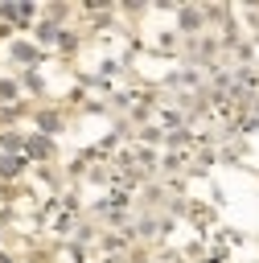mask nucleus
I'll return each instance as SVG.
<instances>
[{
  "instance_id": "1",
  "label": "nucleus",
  "mask_w": 259,
  "mask_h": 263,
  "mask_svg": "<svg viewBox=\"0 0 259 263\" xmlns=\"http://www.w3.org/2000/svg\"><path fill=\"white\" fill-rule=\"evenodd\" d=\"M17 169H25L21 156H5V160H0V173H17Z\"/></svg>"
},
{
  "instance_id": "2",
  "label": "nucleus",
  "mask_w": 259,
  "mask_h": 263,
  "mask_svg": "<svg viewBox=\"0 0 259 263\" xmlns=\"http://www.w3.org/2000/svg\"><path fill=\"white\" fill-rule=\"evenodd\" d=\"M0 263H9V259H5V255H0Z\"/></svg>"
}]
</instances>
